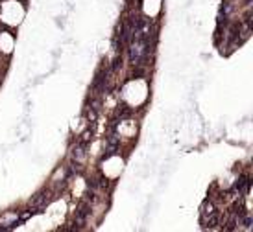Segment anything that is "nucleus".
<instances>
[{"label": "nucleus", "mask_w": 253, "mask_h": 232, "mask_svg": "<svg viewBox=\"0 0 253 232\" xmlns=\"http://www.w3.org/2000/svg\"><path fill=\"white\" fill-rule=\"evenodd\" d=\"M200 221H202V227H204V229H214L216 225H220V212L214 210V212H211V214L200 216Z\"/></svg>", "instance_id": "obj_2"}, {"label": "nucleus", "mask_w": 253, "mask_h": 232, "mask_svg": "<svg viewBox=\"0 0 253 232\" xmlns=\"http://www.w3.org/2000/svg\"><path fill=\"white\" fill-rule=\"evenodd\" d=\"M89 214H91V201L85 197L78 203L76 212H74V229H80L82 225H85Z\"/></svg>", "instance_id": "obj_1"}, {"label": "nucleus", "mask_w": 253, "mask_h": 232, "mask_svg": "<svg viewBox=\"0 0 253 232\" xmlns=\"http://www.w3.org/2000/svg\"><path fill=\"white\" fill-rule=\"evenodd\" d=\"M119 114H120V118H127V116L131 114V109H129V107H126V105H122L119 109Z\"/></svg>", "instance_id": "obj_3"}]
</instances>
